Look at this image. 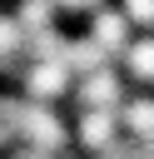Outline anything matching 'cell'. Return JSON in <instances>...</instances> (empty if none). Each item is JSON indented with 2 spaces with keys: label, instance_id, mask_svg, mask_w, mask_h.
<instances>
[{
  "label": "cell",
  "instance_id": "obj_4",
  "mask_svg": "<svg viewBox=\"0 0 154 159\" xmlns=\"http://www.w3.org/2000/svg\"><path fill=\"white\" fill-rule=\"evenodd\" d=\"M89 40H94L104 55H124V45H129V15H124V10H109V5H94V15H89Z\"/></svg>",
  "mask_w": 154,
  "mask_h": 159
},
{
  "label": "cell",
  "instance_id": "obj_2",
  "mask_svg": "<svg viewBox=\"0 0 154 159\" xmlns=\"http://www.w3.org/2000/svg\"><path fill=\"white\" fill-rule=\"evenodd\" d=\"M75 139L84 154H104L119 144V109H104V104H89L75 124Z\"/></svg>",
  "mask_w": 154,
  "mask_h": 159
},
{
  "label": "cell",
  "instance_id": "obj_1",
  "mask_svg": "<svg viewBox=\"0 0 154 159\" xmlns=\"http://www.w3.org/2000/svg\"><path fill=\"white\" fill-rule=\"evenodd\" d=\"M65 89H70V65H65L60 55H35V60L25 65V94H30V99L55 104Z\"/></svg>",
  "mask_w": 154,
  "mask_h": 159
},
{
  "label": "cell",
  "instance_id": "obj_9",
  "mask_svg": "<svg viewBox=\"0 0 154 159\" xmlns=\"http://www.w3.org/2000/svg\"><path fill=\"white\" fill-rule=\"evenodd\" d=\"M119 10L129 15V25H144V30H154V0H124Z\"/></svg>",
  "mask_w": 154,
  "mask_h": 159
},
{
  "label": "cell",
  "instance_id": "obj_7",
  "mask_svg": "<svg viewBox=\"0 0 154 159\" xmlns=\"http://www.w3.org/2000/svg\"><path fill=\"white\" fill-rule=\"evenodd\" d=\"M60 60H65L70 70H79V75H84V70H94V65H104L109 55H104V50H99V45H94V40L84 35V40H65V50H60Z\"/></svg>",
  "mask_w": 154,
  "mask_h": 159
},
{
  "label": "cell",
  "instance_id": "obj_6",
  "mask_svg": "<svg viewBox=\"0 0 154 159\" xmlns=\"http://www.w3.org/2000/svg\"><path fill=\"white\" fill-rule=\"evenodd\" d=\"M124 70H129V80L154 84V35H139L124 45Z\"/></svg>",
  "mask_w": 154,
  "mask_h": 159
},
{
  "label": "cell",
  "instance_id": "obj_10",
  "mask_svg": "<svg viewBox=\"0 0 154 159\" xmlns=\"http://www.w3.org/2000/svg\"><path fill=\"white\" fill-rule=\"evenodd\" d=\"M60 10H84V5H99V0H55Z\"/></svg>",
  "mask_w": 154,
  "mask_h": 159
},
{
  "label": "cell",
  "instance_id": "obj_3",
  "mask_svg": "<svg viewBox=\"0 0 154 159\" xmlns=\"http://www.w3.org/2000/svg\"><path fill=\"white\" fill-rule=\"evenodd\" d=\"M84 109L89 104H104V109H119V99H124V80L114 75V65L104 60V65H94V70H84L79 75V94H75Z\"/></svg>",
  "mask_w": 154,
  "mask_h": 159
},
{
  "label": "cell",
  "instance_id": "obj_5",
  "mask_svg": "<svg viewBox=\"0 0 154 159\" xmlns=\"http://www.w3.org/2000/svg\"><path fill=\"white\" fill-rule=\"evenodd\" d=\"M119 129L134 134L139 144L154 139V94H134V99H119Z\"/></svg>",
  "mask_w": 154,
  "mask_h": 159
},
{
  "label": "cell",
  "instance_id": "obj_8",
  "mask_svg": "<svg viewBox=\"0 0 154 159\" xmlns=\"http://www.w3.org/2000/svg\"><path fill=\"white\" fill-rule=\"evenodd\" d=\"M20 50H25V30H20V20H15V15H0V60L10 65Z\"/></svg>",
  "mask_w": 154,
  "mask_h": 159
}]
</instances>
